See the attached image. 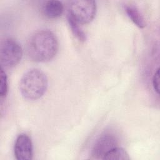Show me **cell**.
Returning a JSON list of instances; mask_svg holds the SVG:
<instances>
[{
	"mask_svg": "<svg viewBox=\"0 0 160 160\" xmlns=\"http://www.w3.org/2000/svg\"><path fill=\"white\" fill-rule=\"evenodd\" d=\"M118 140L111 134L106 133L101 135L95 142L91 151V155L96 159H102L109 151L117 147Z\"/></svg>",
	"mask_w": 160,
	"mask_h": 160,
	"instance_id": "5b68a950",
	"label": "cell"
},
{
	"mask_svg": "<svg viewBox=\"0 0 160 160\" xmlns=\"http://www.w3.org/2000/svg\"><path fill=\"white\" fill-rule=\"evenodd\" d=\"M14 153L18 160H30L33 156L32 142L30 137L26 134H19L15 141Z\"/></svg>",
	"mask_w": 160,
	"mask_h": 160,
	"instance_id": "8992f818",
	"label": "cell"
},
{
	"mask_svg": "<svg viewBox=\"0 0 160 160\" xmlns=\"http://www.w3.org/2000/svg\"><path fill=\"white\" fill-rule=\"evenodd\" d=\"M64 6L59 1L51 0L46 2L43 8V11L46 17L50 19H55L60 17L63 12Z\"/></svg>",
	"mask_w": 160,
	"mask_h": 160,
	"instance_id": "52a82bcc",
	"label": "cell"
},
{
	"mask_svg": "<svg viewBox=\"0 0 160 160\" xmlns=\"http://www.w3.org/2000/svg\"><path fill=\"white\" fill-rule=\"evenodd\" d=\"M22 49L19 43L12 38L4 40L0 47L1 67L12 68L17 65L22 57Z\"/></svg>",
	"mask_w": 160,
	"mask_h": 160,
	"instance_id": "3957f363",
	"label": "cell"
},
{
	"mask_svg": "<svg viewBox=\"0 0 160 160\" xmlns=\"http://www.w3.org/2000/svg\"><path fill=\"white\" fill-rule=\"evenodd\" d=\"M152 86L154 91L159 94V68H158L152 78Z\"/></svg>",
	"mask_w": 160,
	"mask_h": 160,
	"instance_id": "7c38bea8",
	"label": "cell"
},
{
	"mask_svg": "<svg viewBox=\"0 0 160 160\" xmlns=\"http://www.w3.org/2000/svg\"><path fill=\"white\" fill-rule=\"evenodd\" d=\"M8 89L7 76L2 68L1 67V81H0V95L1 98L6 96Z\"/></svg>",
	"mask_w": 160,
	"mask_h": 160,
	"instance_id": "8fae6325",
	"label": "cell"
},
{
	"mask_svg": "<svg viewBox=\"0 0 160 160\" xmlns=\"http://www.w3.org/2000/svg\"><path fill=\"white\" fill-rule=\"evenodd\" d=\"M125 11L129 19L138 27L140 28L145 27L146 23L144 17L136 6L131 4L126 5L125 6Z\"/></svg>",
	"mask_w": 160,
	"mask_h": 160,
	"instance_id": "ba28073f",
	"label": "cell"
},
{
	"mask_svg": "<svg viewBox=\"0 0 160 160\" xmlns=\"http://www.w3.org/2000/svg\"><path fill=\"white\" fill-rule=\"evenodd\" d=\"M68 21L71 28V32L73 35L80 41H85L86 40V36L84 31L79 26V24H78L75 20H74L69 15L68 16Z\"/></svg>",
	"mask_w": 160,
	"mask_h": 160,
	"instance_id": "30bf717a",
	"label": "cell"
},
{
	"mask_svg": "<svg viewBox=\"0 0 160 160\" xmlns=\"http://www.w3.org/2000/svg\"><path fill=\"white\" fill-rule=\"evenodd\" d=\"M48 79L45 73L36 68L28 71L22 76L19 82V91L22 96L28 100H36L46 92Z\"/></svg>",
	"mask_w": 160,
	"mask_h": 160,
	"instance_id": "7a4b0ae2",
	"label": "cell"
},
{
	"mask_svg": "<svg viewBox=\"0 0 160 160\" xmlns=\"http://www.w3.org/2000/svg\"><path fill=\"white\" fill-rule=\"evenodd\" d=\"M129 159L128 152L124 149L118 147L109 151L102 158L104 160H129Z\"/></svg>",
	"mask_w": 160,
	"mask_h": 160,
	"instance_id": "9c48e42d",
	"label": "cell"
},
{
	"mask_svg": "<svg viewBox=\"0 0 160 160\" xmlns=\"http://www.w3.org/2000/svg\"><path fill=\"white\" fill-rule=\"evenodd\" d=\"M59 48L54 34L49 30H41L32 34L26 45V53L30 59L44 62L52 59Z\"/></svg>",
	"mask_w": 160,
	"mask_h": 160,
	"instance_id": "6da1fadb",
	"label": "cell"
},
{
	"mask_svg": "<svg viewBox=\"0 0 160 160\" xmlns=\"http://www.w3.org/2000/svg\"><path fill=\"white\" fill-rule=\"evenodd\" d=\"M96 13L94 1H74L69 6V15L78 24H84L92 21Z\"/></svg>",
	"mask_w": 160,
	"mask_h": 160,
	"instance_id": "277c9868",
	"label": "cell"
}]
</instances>
